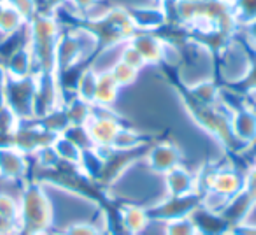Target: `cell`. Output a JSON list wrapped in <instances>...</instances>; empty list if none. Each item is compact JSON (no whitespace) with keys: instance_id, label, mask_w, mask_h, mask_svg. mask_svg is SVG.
Returning a JSON list of instances; mask_svg holds the SVG:
<instances>
[{"instance_id":"obj_1","label":"cell","mask_w":256,"mask_h":235,"mask_svg":"<svg viewBox=\"0 0 256 235\" xmlns=\"http://www.w3.org/2000/svg\"><path fill=\"white\" fill-rule=\"evenodd\" d=\"M20 226L22 234L42 235L48 234L53 224V202L46 186L28 182L20 193Z\"/></svg>"},{"instance_id":"obj_2","label":"cell","mask_w":256,"mask_h":235,"mask_svg":"<svg viewBox=\"0 0 256 235\" xmlns=\"http://www.w3.org/2000/svg\"><path fill=\"white\" fill-rule=\"evenodd\" d=\"M221 58V74L232 82H242L248 79L252 64L248 53L237 40L228 39V42L220 50Z\"/></svg>"},{"instance_id":"obj_3","label":"cell","mask_w":256,"mask_h":235,"mask_svg":"<svg viewBox=\"0 0 256 235\" xmlns=\"http://www.w3.org/2000/svg\"><path fill=\"white\" fill-rule=\"evenodd\" d=\"M98 109L102 110V114L92 110V116L84 126L90 134L93 150H110L118 132L121 130V125L118 118L109 112V109L106 107H98Z\"/></svg>"},{"instance_id":"obj_4","label":"cell","mask_w":256,"mask_h":235,"mask_svg":"<svg viewBox=\"0 0 256 235\" xmlns=\"http://www.w3.org/2000/svg\"><path fill=\"white\" fill-rule=\"evenodd\" d=\"M146 164L153 174L165 176L172 168L182 164V151L172 142H162L153 146L146 154Z\"/></svg>"},{"instance_id":"obj_5","label":"cell","mask_w":256,"mask_h":235,"mask_svg":"<svg viewBox=\"0 0 256 235\" xmlns=\"http://www.w3.org/2000/svg\"><path fill=\"white\" fill-rule=\"evenodd\" d=\"M207 190L224 196V198H232L244 192V176L230 167L218 168L207 178Z\"/></svg>"},{"instance_id":"obj_6","label":"cell","mask_w":256,"mask_h":235,"mask_svg":"<svg viewBox=\"0 0 256 235\" xmlns=\"http://www.w3.org/2000/svg\"><path fill=\"white\" fill-rule=\"evenodd\" d=\"M26 154L16 148H4L0 150V181L20 182L25 181L28 172V160Z\"/></svg>"},{"instance_id":"obj_7","label":"cell","mask_w":256,"mask_h":235,"mask_svg":"<svg viewBox=\"0 0 256 235\" xmlns=\"http://www.w3.org/2000/svg\"><path fill=\"white\" fill-rule=\"evenodd\" d=\"M230 126L235 140L240 144H251L256 140V112L252 107H240L232 110Z\"/></svg>"},{"instance_id":"obj_8","label":"cell","mask_w":256,"mask_h":235,"mask_svg":"<svg viewBox=\"0 0 256 235\" xmlns=\"http://www.w3.org/2000/svg\"><path fill=\"white\" fill-rule=\"evenodd\" d=\"M2 64H4L9 79H26L36 76V64H34L28 44L12 51L6 60H2Z\"/></svg>"},{"instance_id":"obj_9","label":"cell","mask_w":256,"mask_h":235,"mask_svg":"<svg viewBox=\"0 0 256 235\" xmlns=\"http://www.w3.org/2000/svg\"><path fill=\"white\" fill-rule=\"evenodd\" d=\"M146 60L148 65H156L164 62V51H165V40H162L153 32H139L128 40Z\"/></svg>"},{"instance_id":"obj_10","label":"cell","mask_w":256,"mask_h":235,"mask_svg":"<svg viewBox=\"0 0 256 235\" xmlns=\"http://www.w3.org/2000/svg\"><path fill=\"white\" fill-rule=\"evenodd\" d=\"M196 186H198L196 176L181 165L165 174L167 196H190L196 192Z\"/></svg>"},{"instance_id":"obj_11","label":"cell","mask_w":256,"mask_h":235,"mask_svg":"<svg viewBox=\"0 0 256 235\" xmlns=\"http://www.w3.org/2000/svg\"><path fill=\"white\" fill-rule=\"evenodd\" d=\"M195 196H167L164 202H160L154 210H156L158 216L165 221L179 220V218H188L192 216V212L196 209Z\"/></svg>"},{"instance_id":"obj_12","label":"cell","mask_w":256,"mask_h":235,"mask_svg":"<svg viewBox=\"0 0 256 235\" xmlns=\"http://www.w3.org/2000/svg\"><path fill=\"white\" fill-rule=\"evenodd\" d=\"M121 88L116 84V81L112 79V76L109 72H100L98 74V82H96V93H95V107H106L110 109L114 104L120 98Z\"/></svg>"},{"instance_id":"obj_13","label":"cell","mask_w":256,"mask_h":235,"mask_svg":"<svg viewBox=\"0 0 256 235\" xmlns=\"http://www.w3.org/2000/svg\"><path fill=\"white\" fill-rule=\"evenodd\" d=\"M121 221L128 234H142L150 223V212L139 206H126L121 210Z\"/></svg>"},{"instance_id":"obj_14","label":"cell","mask_w":256,"mask_h":235,"mask_svg":"<svg viewBox=\"0 0 256 235\" xmlns=\"http://www.w3.org/2000/svg\"><path fill=\"white\" fill-rule=\"evenodd\" d=\"M96 82H98V72L93 70L92 67L82 70L76 79V98L93 106L96 93Z\"/></svg>"},{"instance_id":"obj_15","label":"cell","mask_w":256,"mask_h":235,"mask_svg":"<svg viewBox=\"0 0 256 235\" xmlns=\"http://www.w3.org/2000/svg\"><path fill=\"white\" fill-rule=\"evenodd\" d=\"M51 146H53V150H54V153H56L60 164H70V165H78L79 167L84 151H82L81 148L76 146L72 140H68L65 136H58L56 139L53 140Z\"/></svg>"},{"instance_id":"obj_16","label":"cell","mask_w":256,"mask_h":235,"mask_svg":"<svg viewBox=\"0 0 256 235\" xmlns=\"http://www.w3.org/2000/svg\"><path fill=\"white\" fill-rule=\"evenodd\" d=\"M26 28V22L9 6H4L0 12V34L6 37H12L22 34Z\"/></svg>"},{"instance_id":"obj_17","label":"cell","mask_w":256,"mask_h":235,"mask_svg":"<svg viewBox=\"0 0 256 235\" xmlns=\"http://www.w3.org/2000/svg\"><path fill=\"white\" fill-rule=\"evenodd\" d=\"M142 140L144 139H142V136H140V132L132 130V128H123V126H121V130L118 132L110 150L120 151V153H130L132 150H137V148L142 144Z\"/></svg>"},{"instance_id":"obj_18","label":"cell","mask_w":256,"mask_h":235,"mask_svg":"<svg viewBox=\"0 0 256 235\" xmlns=\"http://www.w3.org/2000/svg\"><path fill=\"white\" fill-rule=\"evenodd\" d=\"M109 74L112 76V79L116 81V84L120 86L121 90L132 86L134 82L139 79V72H137L136 68L128 67V65L123 64V62H116V64L110 67Z\"/></svg>"},{"instance_id":"obj_19","label":"cell","mask_w":256,"mask_h":235,"mask_svg":"<svg viewBox=\"0 0 256 235\" xmlns=\"http://www.w3.org/2000/svg\"><path fill=\"white\" fill-rule=\"evenodd\" d=\"M232 12L238 26H244L256 20V0H234Z\"/></svg>"},{"instance_id":"obj_20","label":"cell","mask_w":256,"mask_h":235,"mask_svg":"<svg viewBox=\"0 0 256 235\" xmlns=\"http://www.w3.org/2000/svg\"><path fill=\"white\" fill-rule=\"evenodd\" d=\"M20 195L9 192H0V216L20 223Z\"/></svg>"},{"instance_id":"obj_21","label":"cell","mask_w":256,"mask_h":235,"mask_svg":"<svg viewBox=\"0 0 256 235\" xmlns=\"http://www.w3.org/2000/svg\"><path fill=\"white\" fill-rule=\"evenodd\" d=\"M6 6L14 9L26 23H28L30 20H34L40 12L39 0H8Z\"/></svg>"},{"instance_id":"obj_22","label":"cell","mask_w":256,"mask_h":235,"mask_svg":"<svg viewBox=\"0 0 256 235\" xmlns=\"http://www.w3.org/2000/svg\"><path fill=\"white\" fill-rule=\"evenodd\" d=\"M165 235H200V234L196 224L193 223L192 216H188V218H179V220L167 221Z\"/></svg>"},{"instance_id":"obj_23","label":"cell","mask_w":256,"mask_h":235,"mask_svg":"<svg viewBox=\"0 0 256 235\" xmlns=\"http://www.w3.org/2000/svg\"><path fill=\"white\" fill-rule=\"evenodd\" d=\"M120 62L126 64L128 67L136 68L137 72H140L144 67H148V64H146V60L142 58V54H140L139 51H137L136 48H134L130 42H124L123 46H121V51H120Z\"/></svg>"},{"instance_id":"obj_24","label":"cell","mask_w":256,"mask_h":235,"mask_svg":"<svg viewBox=\"0 0 256 235\" xmlns=\"http://www.w3.org/2000/svg\"><path fill=\"white\" fill-rule=\"evenodd\" d=\"M65 235H102V232L92 223H72L65 228Z\"/></svg>"},{"instance_id":"obj_25","label":"cell","mask_w":256,"mask_h":235,"mask_svg":"<svg viewBox=\"0 0 256 235\" xmlns=\"http://www.w3.org/2000/svg\"><path fill=\"white\" fill-rule=\"evenodd\" d=\"M244 192L251 196V200L256 204V164L249 168V172L244 176Z\"/></svg>"},{"instance_id":"obj_26","label":"cell","mask_w":256,"mask_h":235,"mask_svg":"<svg viewBox=\"0 0 256 235\" xmlns=\"http://www.w3.org/2000/svg\"><path fill=\"white\" fill-rule=\"evenodd\" d=\"M22 226L18 221L8 220V218L0 216V235H20Z\"/></svg>"},{"instance_id":"obj_27","label":"cell","mask_w":256,"mask_h":235,"mask_svg":"<svg viewBox=\"0 0 256 235\" xmlns=\"http://www.w3.org/2000/svg\"><path fill=\"white\" fill-rule=\"evenodd\" d=\"M234 235H256V224H249V223L237 224Z\"/></svg>"},{"instance_id":"obj_28","label":"cell","mask_w":256,"mask_h":235,"mask_svg":"<svg viewBox=\"0 0 256 235\" xmlns=\"http://www.w3.org/2000/svg\"><path fill=\"white\" fill-rule=\"evenodd\" d=\"M244 28H246V36H248V40L252 44V48L256 50V20L254 22H251V23H248V25H244Z\"/></svg>"},{"instance_id":"obj_29","label":"cell","mask_w":256,"mask_h":235,"mask_svg":"<svg viewBox=\"0 0 256 235\" xmlns=\"http://www.w3.org/2000/svg\"><path fill=\"white\" fill-rule=\"evenodd\" d=\"M6 2H8V0H0V6H6Z\"/></svg>"},{"instance_id":"obj_30","label":"cell","mask_w":256,"mask_h":235,"mask_svg":"<svg viewBox=\"0 0 256 235\" xmlns=\"http://www.w3.org/2000/svg\"><path fill=\"white\" fill-rule=\"evenodd\" d=\"M249 107H252V109H254V112H256V106H249Z\"/></svg>"},{"instance_id":"obj_31","label":"cell","mask_w":256,"mask_h":235,"mask_svg":"<svg viewBox=\"0 0 256 235\" xmlns=\"http://www.w3.org/2000/svg\"><path fill=\"white\" fill-rule=\"evenodd\" d=\"M2 9H4V6H0V12H2Z\"/></svg>"}]
</instances>
